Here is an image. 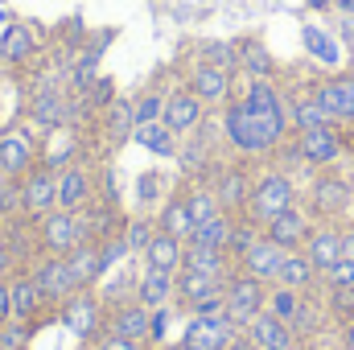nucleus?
<instances>
[{
	"label": "nucleus",
	"instance_id": "f257e3e1",
	"mask_svg": "<svg viewBox=\"0 0 354 350\" xmlns=\"http://www.w3.org/2000/svg\"><path fill=\"white\" fill-rule=\"evenodd\" d=\"M223 140L239 157H272L288 140V99L276 79H248L243 95L223 107Z\"/></svg>",
	"mask_w": 354,
	"mask_h": 350
},
{
	"label": "nucleus",
	"instance_id": "f03ea898",
	"mask_svg": "<svg viewBox=\"0 0 354 350\" xmlns=\"http://www.w3.org/2000/svg\"><path fill=\"white\" fill-rule=\"evenodd\" d=\"M288 206H297V181L284 174V169H264V174H256V181H252L243 219L264 231L268 223H272L276 214H284Z\"/></svg>",
	"mask_w": 354,
	"mask_h": 350
},
{
	"label": "nucleus",
	"instance_id": "7ed1b4c3",
	"mask_svg": "<svg viewBox=\"0 0 354 350\" xmlns=\"http://www.w3.org/2000/svg\"><path fill=\"white\" fill-rule=\"evenodd\" d=\"M107 301L95 293V288H79L75 297H66L58 305V322L66 334H75L79 342H99L107 334Z\"/></svg>",
	"mask_w": 354,
	"mask_h": 350
},
{
	"label": "nucleus",
	"instance_id": "20e7f679",
	"mask_svg": "<svg viewBox=\"0 0 354 350\" xmlns=\"http://www.w3.org/2000/svg\"><path fill=\"white\" fill-rule=\"evenodd\" d=\"M351 149V136L338 128V124H326V128H305V132H292V157L309 169H330L346 157Z\"/></svg>",
	"mask_w": 354,
	"mask_h": 350
},
{
	"label": "nucleus",
	"instance_id": "39448f33",
	"mask_svg": "<svg viewBox=\"0 0 354 350\" xmlns=\"http://www.w3.org/2000/svg\"><path fill=\"white\" fill-rule=\"evenodd\" d=\"M268 313L272 317H280L297 338H309L317 326H322V317L317 313H326L309 293H297V288H284V284H272L268 288Z\"/></svg>",
	"mask_w": 354,
	"mask_h": 350
},
{
	"label": "nucleus",
	"instance_id": "423d86ee",
	"mask_svg": "<svg viewBox=\"0 0 354 350\" xmlns=\"http://www.w3.org/2000/svg\"><path fill=\"white\" fill-rule=\"evenodd\" d=\"M33 165H41V136L29 124L0 128V174L25 177Z\"/></svg>",
	"mask_w": 354,
	"mask_h": 350
},
{
	"label": "nucleus",
	"instance_id": "0eeeda50",
	"mask_svg": "<svg viewBox=\"0 0 354 350\" xmlns=\"http://www.w3.org/2000/svg\"><path fill=\"white\" fill-rule=\"evenodd\" d=\"M243 330L227 317V313H189V322L181 326L177 350H227Z\"/></svg>",
	"mask_w": 354,
	"mask_h": 350
},
{
	"label": "nucleus",
	"instance_id": "6e6552de",
	"mask_svg": "<svg viewBox=\"0 0 354 350\" xmlns=\"http://www.w3.org/2000/svg\"><path fill=\"white\" fill-rule=\"evenodd\" d=\"M79 243H91L79 214L50 210V214L37 219V248H41V256H71Z\"/></svg>",
	"mask_w": 354,
	"mask_h": 350
},
{
	"label": "nucleus",
	"instance_id": "1a4fd4ad",
	"mask_svg": "<svg viewBox=\"0 0 354 350\" xmlns=\"http://www.w3.org/2000/svg\"><path fill=\"white\" fill-rule=\"evenodd\" d=\"M354 202V185L342 174H317L309 181V214L317 223H338Z\"/></svg>",
	"mask_w": 354,
	"mask_h": 350
},
{
	"label": "nucleus",
	"instance_id": "9d476101",
	"mask_svg": "<svg viewBox=\"0 0 354 350\" xmlns=\"http://www.w3.org/2000/svg\"><path fill=\"white\" fill-rule=\"evenodd\" d=\"M17 198H21V219H41L58 210V174L46 165H33L25 177H17Z\"/></svg>",
	"mask_w": 354,
	"mask_h": 350
},
{
	"label": "nucleus",
	"instance_id": "9b49d317",
	"mask_svg": "<svg viewBox=\"0 0 354 350\" xmlns=\"http://www.w3.org/2000/svg\"><path fill=\"white\" fill-rule=\"evenodd\" d=\"M268 288L264 280H256V276H248V272H235L231 280H227V293H223V301H227V317L243 330L256 313H264L268 309Z\"/></svg>",
	"mask_w": 354,
	"mask_h": 350
},
{
	"label": "nucleus",
	"instance_id": "f8f14e48",
	"mask_svg": "<svg viewBox=\"0 0 354 350\" xmlns=\"http://www.w3.org/2000/svg\"><path fill=\"white\" fill-rule=\"evenodd\" d=\"M29 276H33V284L41 288V297H46V305H50L54 313H58V305H62L66 297L79 293L75 272H71L66 256H41V260H33L29 264Z\"/></svg>",
	"mask_w": 354,
	"mask_h": 350
},
{
	"label": "nucleus",
	"instance_id": "ddd939ff",
	"mask_svg": "<svg viewBox=\"0 0 354 350\" xmlns=\"http://www.w3.org/2000/svg\"><path fill=\"white\" fill-rule=\"evenodd\" d=\"M185 87L194 91L206 107H227L235 99V71L210 66V62H194L185 75Z\"/></svg>",
	"mask_w": 354,
	"mask_h": 350
},
{
	"label": "nucleus",
	"instance_id": "4468645a",
	"mask_svg": "<svg viewBox=\"0 0 354 350\" xmlns=\"http://www.w3.org/2000/svg\"><path fill=\"white\" fill-rule=\"evenodd\" d=\"M313 99L326 107V116L338 124V128H351L354 124V71H342V75H330L322 83H313Z\"/></svg>",
	"mask_w": 354,
	"mask_h": 350
},
{
	"label": "nucleus",
	"instance_id": "2eb2a0df",
	"mask_svg": "<svg viewBox=\"0 0 354 350\" xmlns=\"http://www.w3.org/2000/svg\"><path fill=\"white\" fill-rule=\"evenodd\" d=\"M252 181H256V177L248 174V165L231 161V165H218V169H214L210 190H214V198H218V206H223L227 214H243L248 194H252Z\"/></svg>",
	"mask_w": 354,
	"mask_h": 350
},
{
	"label": "nucleus",
	"instance_id": "dca6fc26",
	"mask_svg": "<svg viewBox=\"0 0 354 350\" xmlns=\"http://www.w3.org/2000/svg\"><path fill=\"white\" fill-rule=\"evenodd\" d=\"M313 227H317V219H313L305 206H288L284 214H276V219L268 223L264 235L276 243V248H284V252H301L305 239L313 235Z\"/></svg>",
	"mask_w": 354,
	"mask_h": 350
},
{
	"label": "nucleus",
	"instance_id": "f3484780",
	"mask_svg": "<svg viewBox=\"0 0 354 350\" xmlns=\"http://www.w3.org/2000/svg\"><path fill=\"white\" fill-rule=\"evenodd\" d=\"M8 293H12V322H25V326H37L41 317H46V297H41V288L33 284V276H29V268H21V272H12L8 276Z\"/></svg>",
	"mask_w": 354,
	"mask_h": 350
},
{
	"label": "nucleus",
	"instance_id": "a211bd4d",
	"mask_svg": "<svg viewBox=\"0 0 354 350\" xmlns=\"http://www.w3.org/2000/svg\"><path fill=\"white\" fill-rule=\"evenodd\" d=\"M37 54H41V33L29 21H12L0 33V62L4 66H29Z\"/></svg>",
	"mask_w": 354,
	"mask_h": 350
},
{
	"label": "nucleus",
	"instance_id": "6ab92c4d",
	"mask_svg": "<svg viewBox=\"0 0 354 350\" xmlns=\"http://www.w3.org/2000/svg\"><path fill=\"white\" fill-rule=\"evenodd\" d=\"M161 120L174 128L177 136H189V132L202 128V120H206V103H202L189 87H177V91L165 95V116H161Z\"/></svg>",
	"mask_w": 354,
	"mask_h": 350
},
{
	"label": "nucleus",
	"instance_id": "aec40b11",
	"mask_svg": "<svg viewBox=\"0 0 354 350\" xmlns=\"http://www.w3.org/2000/svg\"><path fill=\"white\" fill-rule=\"evenodd\" d=\"M91 198H95V177H91L87 165H66V169H58V210H71V214H79V210H87Z\"/></svg>",
	"mask_w": 354,
	"mask_h": 350
},
{
	"label": "nucleus",
	"instance_id": "412c9836",
	"mask_svg": "<svg viewBox=\"0 0 354 350\" xmlns=\"http://www.w3.org/2000/svg\"><path fill=\"white\" fill-rule=\"evenodd\" d=\"M107 330H111V334H124V338H136V342L149 347L153 309H145L140 301H111V309H107Z\"/></svg>",
	"mask_w": 354,
	"mask_h": 350
},
{
	"label": "nucleus",
	"instance_id": "4be33fe9",
	"mask_svg": "<svg viewBox=\"0 0 354 350\" xmlns=\"http://www.w3.org/2000/svg\"><path fill=\"white\" fill-rule=\"evenodd\" d=\"M280 264H284V248H276L268 235H260V239H256V243L239 256L235 272H248V276H256V280H264V284H276Z\"/></svg>",
	"mask_w": 354,
	"mask_h": 350
},
{
	"label": "nucleus",
	"instance_id": "5701e85b",
	"mask_svg": "<svg viewBox=\"0 0 354 350\" xmlns=\"http://www.w3.org/2000/svg\"><path fill=\"white\" fill-rule=\"evenodd\" d=\"M136 301L145 309H169L177 305V272H157V268H145L140 280H136Z\"/></svg>",
	"mask_w": 354,
	"mask_h": 350
},
{
	"label": "nucleus",
	"instance_id": "b1692460",
	"mask_svg": "<svg viewBox=\"0 0 354 350\" xmlns=\"http://www.w3.org/2000/svg\"><path fill=\"white\" fill-rule=\"evenodd\" d=\"M243 334H248V342H252L256 350H288V347H297V342H301V338H297L280 317H272L268 309H264V313H256V317L243 326Z\"/></svg>",
	"mask_w": 354,
	"mask_h": 350
},
{
	"label": "nucleus",
	"instance_id": "393cba45",
	"mask_svg": "<svg viewBox=\"0 0 354 350\" xmlns=\"http://www.w3.org/2000/svg\"><path fill=\"white\" fill-rule=\"evenodd\" d=\"M177 272H189V276H218V280H231L235 276V260L218 248H189L185 243V256Z\"/></svg>",
	"mask_w": 354,
	"mask_h": 350
},
{
	"label": "nucleus",
	"instance_id": "a878e982",
	"mask_svg": "<svg viewBox=\"0 0 354 350\" xmlns=\"http://www.w3.org/2000/svg\"><path fill=\"white\" fill-rule=\"evenodd\" d=\"M301 252L317 264V272H326L330 264L342 260V227H338V223H317Z\"/></svg>",
	"mask_w": 354,
	"mask_h": 350
},
{
	"label": "nucleus",
	"instance_id": "bb28decb",
	"mask_svg": "<svg viewBox=\"0 0 354 350\" xmlns=\"http://www.w3.org/2000/svg\"><path fill=\"white\" fill-rule=\"evenodd\" d=\"M75 157H79V132H75V124L46 132V140H41V165H46V169L58 174V169L75 165Z\"/></svg>",
	"mask_w": 354,
	"mask_h": 350
},
{
	"label": "nucleus",
	"instance_id": "cd10ccee",
	"mask_svg": "<svg viewBox=\"0 0 354 350\" xmlns=\"http://www.w3.org/2000/svg\"><path fill=\"white\" fill-rule=\"evenodd\" d=\"M317 280H322V272H317V264L309 260L305 252H284V264L276 272V284L297 288V293H313Z\"/></svg>",
	"mask_w": 354,
	"mask_h": 350
},
{
	"label": "nucleus",
	"instance_id": "c85d7f7f",
	"mask_svg": "<svg viewBox=\"0 0 354 350\" xmlns=\"http://www.w3.org/2000/svg\"><path fill=\"white\" fill-rule=\"evenodd\" d=\"M181 256H185V239H177V235L157 227V235L149 239V248H145L140 260H145V268H157V272H177Z\"/></svg>",
	"mask_w": 354,
	"mask_h": 350
},
{
	"label": "nucleus",
	"instance_id": "c756f323",
	"mask_svg": "<svg viewBox=\"0 0 354 350\" xmlns=\"http://www.w3.org/2000/svg\"><path fill=\"white\" fill-rule=\"evenodd\" d=\"M132 140H136L140 149H149L153 157H165V161H174L177 149H181V136H177L165 120H157V124H140V128L132 132Z\"/></svg>",
	"mask_w": 354,
	"mask_h": 350
},
{
	"label": "nucleus",
	"instance_id": "7c9ffc66",
	"mask_svg": "<svg viewBox=\"0 0 354 350\" xmlns=\"http://www.w3.org/2000/svg\"><path fill=\"white\" fill-rule=\"evenodd\" d=\"M235 219L239 214H227V210H218L214 219H206V223H198L194 231H189V248H218V252H227V239H231V231H235Z\"/></svg>",
	"mask_w": 354,
	"mask_h": 350
},
{
	"label": "nucleus",
	"instance_id": "2f4dec72",
	"mask_svg": "<svg viewBox=\"0 0 354 350\" xmlns=\"http://www.w3.org/2000/svg\"><path fill=\"white\" fill-rule=\"evenodd\" d=\"M157 227L169 231V235H177V239H189L194 219H189V206H185V190H174V194L161 202V210H157Z\"/></svg>",
	"mask_w": 354,
	"mask_h": 350
},
{
	"label": "nucleus",
	"instance_id": "473e14b6",
	"mask_svg": "<svg viewBox=\"0 0 354 350\" xmlns=\"http://www.w3.org/2000/svg\"><path fill=\"white\" fill-rule=\"evenodd\" d=\"M99 248L103 243H79L71 256H66V264H71V272H75V284L79 288H95L99 280H103V268H99Z\"/></svg>",
	"mask_w": 354,
	"mask_h": 350
},
{
	"label": "nucleus",
	"instance_id": "72a5a7b5",
	"mask_svg": "<svg viewBox=\"0 0 354 350\" xmlns=\"http://www.w3.org/2000/svg\"><path fill=\"white\" fill-rule=\"evenodd\" d=\"M239 71L248 79H276V58L268 54L264 42L248 37V42H239Z\"/></svg>",
	"mask_w": 354,
	"mask_h": 350
},
{
	"label": "nucleus",
	"instance_id": "f704fd0d",
	"mask_svg": "<svg viewBox=\"0 0 354 350\" xmlns=\"http://www.w3.org/2000/svg\"><path fill=\"white\" fill-rule=\"evenodd\" d=\"M288 124H292V132H305V128H326V124H334V120H330L326 107L313 99V91H305V95H297V99L288 103Z\"/></svg>",
	"mask_w": 354,
	"mask_h": 350
},
{
	"label": "nucleus",
	"instance_id": "c9c22d12",
	"mask_svg": "<svg viewBox=\"0 0 354 350\" xmlns=\"http://www.w3.org/2000/svg\"><path fill=\"white\" fill-rule=\"evenodd\" d=\"M161 116H165V91L161 87H149L132 99V120H136V128H140V124H157Z\"/></svg>",
	"mask_w": 354,
	"mask_h": 350
},
{
	"label": "nucleus",
	"instance_id": "e433bc0d",
	"mask_svg": "<svg viewBox=\"0 0 354 350\" xmlns=\"http://www.w3.org/2000/svg\"><path fill=\"white\" fill-rule=\"evenodd\" d=\"M198 62L223 66V71H239V42H202L198 46Z\"/></svg>",
	"mask_w": 354,
	"mask_h": 350
},
{
	"label": "nucleus",
	"instance_id": "4c0bfd02",
	"mask_svg": "<svg viewBox=\"0 0 354 350\" xmlns=\"http://www.w3.org/2000/svg\"><path fill=\"white\" fill-rule=\"evenodd\" d=\"M153 235H157V219H145V214L124 219V239H128L132 256H145V248H149V239H153Z\"/></svg>",
	"mask_w": 354,
	"mask_h": 350
},
{
	"label": "nucleus",
	"instance_id": "58836bf2",
	"mask_svg": "<svg viewBox=\"0 0 354 350\" xmlns=\"http://www.w3.org/2000/svg\"><path fill=\"white\" fill-rule=\"evenodd\" d=\"M338 326L354 322V284L351 288H326V305H322Z\"/></svg>",
	"mask_w": 354,
	"mask_h": 350
},
{
	"label": "nucleus",
	"instance_id": "ea45409f",
	"mask_svg": "<svg viewBox=\"0 0 354 350\" xmlns=\"http://www.w3.org/2000/svg\"><path fill=\"white\" fill-rule=\"evenodd\" d=\"M260 235H264V231H260L256 223H248V219L239 214V219H235V231H231V239H227V256L239 264V256H243V252H248V248H252V243H256Z\"/></svg>",
	"mask_w": 354,
	"mask_h": 350
},
{
	"label": "nucleus",
	"instance_id": "a19ab883",
	"mask_svg": "<svg viewBox=\"0 0 354 350\" xmlns=\"http://www.w3.org/2000/svg\"><path fill=\"white\" fill-rule=\"evenodd\" d=\"M305 42H309V50H313L322 62H338V46H334V37L322 33L317 25H305Z\"/></svg>",
	"mask_w": 354,
	"mask_h": 350
},
{
	"label": "nucleus",
	"instance_id": "79ce46f5",
	"mask_svg": "<svg viewBox=\"0 0 354 350\" xmlns=\"http://www.w3.org/2000/svg\"><path fill=\"white\" fill-rule=\"evenodd\" d=\"M322 284H326V288H351L354 284V260L351 256H342L338 264H330V268L322 272Z\"/></svg>",
	"mask_w": 354,
	"mask_h": 350
},
{
	"label": "nucleus",
	"instance_id": "37998d69",
	"mask_svg": "<svg viewBox=\"0 0 354 350\" xmlns=\"http://www.w3.org/2000/svg\"><path fill=\"white\" fill-rule=\"evenodd\" d=\"M29 334H33V326H25V322L0 326V350H29Z\"/></svg>",
	"mask_w": 354,
	"mask_h": 350
},
{
	"label": "nucleus",
	"instance_id": "c03bdc74",
	"mask_svg": "<svg viewBox=\"0 0 354 350\" xmlns=\"http://www.w3.org/2000/svg\"><path fill=\"white\" fill-rule=\"evenodd\" d=\"M136 198H140V206H157V198L165 202V177L161 174H145L140 177V185H136Z\"/></svg>",
	"mask_w": 354,
	"mask_h": 350
},
{
	"label": "nucleus",
	"instance_id": "a18cd8bd",
	"mask_svg": "<svg viewBox=\"0 0 354 350\" xmlns=\"http://www.w3.org/2000/svg\"><path fill=\"white\" fill-rule=\"evenodd\" d=\"M99 350H149V347L136 342V338H124V334H111V330H107V334L99 338Z\"/></svg>",
	"mask_w": 354,
	"mask_h": 350
},
{
	"label": "nucleus",
	"instance_id": "49530a36",
	"mask_svg": "<svg viewBox=\"0 0 354 350\" xmlns=\"http://www.w3.org/2000/svg\"><path fill=\"white\" fill-rule=\"evenodd\" d=\"M12 322V293H8V276H0V326Z\"/></svg>",
	"mask_w": 354,
	"mask_h": 350
},
{
	"label": "nucleus",
	"instance_id": "de8ad7c7",
	"mask_svg": "<svg viewBox=\"0 0 354 350\" xmlns=\"http://www.w3.org/2000/svg\"><path fill=\"white\" fill-rule=\"evenodd\" d=\"M342 256H351V260H354V223L342 227Z\"/></svg>",
	"mask_w": 354,
	"mask_h": 350
},
{
	"label": "nucleus",
	"instance_id": "09e8293b",
	"mask_svg": "<svg viewBox=\"0 0 354 350\" xmlns=\"http://www.w3.org/2000/svg\"><path fill=\"white\" fill-rule=\"evenodd\" d=\"M342 350H354V322L342 326Z\"/></svg>",
	"mask_w": 354,
	"mask_h": 350
},
{
	"label": "nucleus",
	"instance_id": "8fccbe9b",
	"mask_svg": "<svg viewBox=\"0 0 354 350\" xmlns=\"http://www.w3.org/2000/svg\"><path fill=\"white\" fill-rule=\"evenodd\" d=\"M227 350H256V347L248 342V334H239V338H235V342H231V347H227Z\"/></svg>",
	"mask_w": 354,
	"mask_h": 350
},
{
	"label": "nucleus",
	"instance_id": "3c124183",
	"mask_svg": "<svg viewBox=\"0 0 354 350\" xmlns=\"http://www.w3.org/2000/svg\"><path fill=\"white\" fill-rule=\"evenodd\" d=\"M79 350H99V342H79Z\"/></svg>",
	"mask_w": 354,
	"mask_h": 350
},
{
	"label": "nucleus",
	"instance_id": "603ef678",
	"mask_svg": "<svg viewBox=\"0 0 354 350\" xmlns=\"http://www.w3.org/2000/svg\"><path fill=\"white\" fill-rule=\"evenodd\" d=\"M8 181H12V177H8V174H0V194H4V185H8Z\"/></svg>",
	"mask_w": 354,
	"mask_h": 350
},
{
	"label": "nucleus",
	"instance_id": "864d4df0",
	"mask_svg": "<svg viewBox=\"0 0 354 350\" xmlns=\"http://www.w3.org/2000/svg\"><path fill=\"white\" fill-rule=\"evenodd\" d=\"M4 235H8V231H4V219H0V243H4Z\"/></svg>",
	"mask_w": 354,
	"mask_h": 350
},
{
	"label": "nucleus",
	"instance_id": "5fc2aeb1",
	"mask_svg": "<svg viewBox=\"0 0 354 350\" xmlns=\"http://www.w3.org/2000/svg\"><path fill=\"white\" fill-rule=\"evenodd\" d=\"M288 350H305V347H301V342H297V347H288Z\"/></svg>",
	"mask_w": 354,
	"mask_h": 350
},
{
	"label": "nucleus",
	"instance_id": "6e6d98bb",
	"mask_svg": "<svg viewBox=\"0 0 354 350\" xmlns=\"http://www.w3.org/2000/svg\"><path fill=\"white\" fill-rule=\"evenodd\" d=\"M351 145H354V124H351Z\"/></svg>",
	"mask_w": 354,
	"mask_h": 350
},
{
	"label": "nucleus",
	"instance_id": "4d7b16f0",
	"mask_svg": "<svg viewBox=\"0 0 354 350\" xmlns=\"http://www.w3.org/2000/svg\"><path fill=\"white\" fill-rule=\"evenodd\" d=\"M174 350H177V347H174Z\"/></svg>",
	"mask_w": 354,
	"mask_h": 350
}]
</instances>
